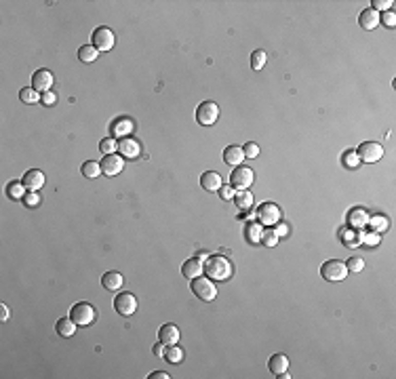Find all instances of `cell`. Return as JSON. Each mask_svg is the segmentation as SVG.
<instances>
[{"label": "cell", "instance_id": "3", "mask_svg": "<svg viewBox=\"0 0 396 379\" xmlns=\"http://www.w3.org/2000/svg\"><path fill=\"white\" fill-rule=\"evenodd\" d=\"M95 316H97L95 308H93L91 303H84V301L76 303V305L70 310V318L74 320L76 327H89V324L95 320Z\"/></svg>", "mask_w": 396, "mask_h": 379}, {"label": "cell", "instance_id": "24", "mask_svg": "<svg viewBox=\"0 0 396 379\" xmlns=\"http://www.w3.org/2000/svg\"><path fill=\"white\" fill-rule=\"evenodd\" d=\"M234 205L240 209V211H249L253 207V194L249 190H238L234 194Z\"/></svg>", "mask_w": 396, "mask_h": 379}, {"label": "cell", "instance_id": "19", "mask_svg": "<svg viewBox=\"0 0 396 379\" xmlns=\"http://www.w3.org/2000/svg\"><path fill=\"white\" fill-rule=\"evenodd\" d=\"M182 274L186 276V278H198V276H203L205 274V263L201 261V259H188V261H184V265H182Z\"/></svg>", "mask_w": 396, "mask_h": 379}, {"label": "cell", "instance_id": "12", "mask_svg": "<svg viewBox=\"0 0 396 379\" xmlns=\"http://www.w3.org/2000/svg\"><path fill=\"white\" fill-rule=\"evenodd\" d=\"M51 86H53V74H51V70L42 68V70H36V72H34V76H32V88H36L38 93H47V91H51Z\"/></svg>", "mask_w": 396, "mask_h": 379}, {"label": "cell", "instance_id": "20", "mask_svg": "<svg viewBox=\"0 0 396 379\" xmlns=\"http://www.w3.org/2000/svg\"><path fill=\"white\" fill-rule=\"evenodd\" d=\"M101 284H103L105 291H120L122 284H124V278H122V274H120V272L112 270V272H105V274H103Z\"/></svg>", "mask_w": 396, "mask_h": 379}, {"label": "cell", "instance_id": "37", "mask_svg": "<svg viewBox=\"0 0 396 379\" xmlns=\"http://www.w3.org/2000/svg\"><path fill=\"white\" fill-rule=\"evenodd\" d=\"M261 244H266V247H276L278 244V236L274 230H268L263 228V234H261Z\"/></svg>", "mask_w": 396, "mask_h": 379}, {"label": "cell", "instance_id": "43", "mask_svg": "<svg viewBox=\"0 0 396 379\" xmlns=\"http://www.w3.org/2000/svg\"><path fill=\"white\" fill-rule=\"evenodd\" d=\"M40 101L45 103V105H55V101H57V95H55L53 91H47V93H42V95H40Z\"/></svg>", "mask_w": 396, "mask_h": 379}, {"label": "cell", "instance_id": "44", "mask_svg": "<svg viewBox=\"0 0 396 379\" xmlns=\"http://www.w3.org/2000/svg\"><path fill=\"white\" fill-rule=\"evenodd\" d=\"M274 232H276L278 238H282V236L289 234V226H287V224H276V230H274Z\"/></svg>", "mask_w": 396, "mask_h": 379}, {"label": "cell", "instance_id": "47", "mask_svg": "<svg viewBox=\"0 0 396 379\" xmlns=\"http://www.w3.org/2000/svg\"><path fill=\"white\" fill-rule=\"evenodd\" d=\"M150 377H152V379H169L171 375H169V373H165V371H154Z\"/></svg>", "mask_w": 396, "mask_h": 379}, {"label": "cell", "instance_id": "31", "mask_svg": "<svg viewBox=\"0 0 396 379\" xmlns=\"http://www.w3.org/2000/svg\"><path fill=\"white\" fill-rule=\"evenodd\" d=\"M388 226H390L388 217H382V215H377V217L369 219V228H371L373 232H375V234H380V232H386V230H388Z\"/></svg>", "mask_w": 396, "mask_h": 379}, {"label": "cell", "instance_id": "48", "mask_svg": "<svg viewBox=\"0 0 396 379\" xmlns=\"http://www.w3.org/2000/svg\"><path fill=\"white\" fill-rule=\"evenodd\" d=\"M365 242H369V244H377V234H371V236H365Z\"/></svg>", "mask_w": 396, "mask_h": 379}, {"label": "cell", "instance_id": "28", "mask_svg": "<svg viewBox=\"0 0 396 379\" xmlns=\"http://www.w3.org/2000/svg\"><path fill=\"white\" fill-rule=\"evenodd\" d=\"M97 57H99V51L93 47V44H84V47L78 49V59L84 61V63H91V61H95Z\"/></svg>", "mask_w": 396, "mask_h": 379}, {"label": "cell", "instance_id": "42", "mask_svg": "<svg viewBox=\"0 0 396 379\" xmlns=\"http://www.w3.org/2000/svg\"><path fill=\"white\" fill-rule=\"evenodd\" d=\"M24 200H26L28 207H38V205H40V196H38L36 192H28V194L24 196Z\"/></svg>", "mask_w": 396, "mask_h": 379}, {"label": "cell", "instance_id": "16", "mask_svg": "<svg viewBox=\"0 0 396 379\" xmlns=\"http://www.w3.org/2000/svg\"><path fill=\"white\" fill-rule=\"evenodd\" d=\"M369 219H371L369 213H367L365 209L356 207V209H352V211L348 213V226L354 228V230H363V228L369 226Z\"/></svg>", "mask_w": 396, "mask_h": 379}, {"label": "cell", "instance_id": "27", "mask_svg": "<svg viewBox=\"0 0 396 379\" xmlns=\"http://www.w3.org/2000/svg\"><path fill=\"white\" fill-rule=\"evenodd\" d=\"M80 173L84 177H89V179H95V177H99L103 171H101V163H95V160H86L82 167H80Z\"/></svg>", "mask_w": 396, "mask_h": 379}, {"label": "cell", "instance_id": "49", "mask_svg": "<svg viewBox=\"0 0 396 379\" xmlns=\"http://www.w3.org/2000/svg\"><path fill=\"white\" fill-rule=\"evenodd\" d=\"M196 257H198V259H201V261H207V259H209V255H207L205 251H203V253H198Z\"/></svg>", "mask_w": 396, "mask_h": 379}, {"label": "cell", "instance_id": "18", "mask_svg": "<svg viewBox=\"0 0 396 379\" xmlns=\"http://www.w3.org/2000/svg\"><path fill=\"white\" fill-rule=\"evenodd\" d=\"M243 160H245V152H243L240 146H228L224 150V163L228 167H240Z\"/></svg>", "mask_w": 396, "mask_h": 379}, {"label": "cell", "instance_id": "21", "mask_svg": "<svg viewBox=\"0 0 396 379\" xmlns=\"http://www.w3.org/2000/svg\"><path fill=\"white\" fill-rule=\"evenodd\" d=\"M358 24L363 30H375L380 26V13L373 11V9H365L358 17Z\"/></svg>", "mask_w": 396, "mask_h": 379}, {"label": "cell", "instance_id": "5", "mask_svg": "<svg viewBox=\"0 0 396 379\" xmlns=\"http://www.w3.org/2000/svg\"><path fill=\"white\" fill-rule=\"evenodd\" d=\"M320 274H322V278L329 280V282H339V280H344L350 272H348V267H346L344 261L331 259V261H325V263H322Z\"/></svg>", "mask_w": 396, "mask_h": 379}, {"label": "cell", "instance_id": "30", "mask_svg": "<svg viewBox=\"0 0 396 379\" xmlns=\"http://www.w3.org/2000/svg\"><path fill=\"white\" fill-rule=\"evenodd\" d=\"M26 190H28V188L24 186V182H11L9 188H7V194H9V198L19 200V198L26 196Z\"/></svg>", "mask_w": 396, "mask_h": 379}, {"label": "cell", "instance_id": "33", "mask_svg": "<svg viewBox=\"0 0 396 379\" xmlns=\"http://www.w3.org/2000/svg\"><path fill=\"white\" fill-rule=\"evenodd\" d=\"M19 99L24 103H36V101H40V95H38L36 88L26 86V88H21V91H19Z\"/></svg>", "mask_w": 396, "mask_h": 379}, {"label": "cell", "instance_id": "45", "mask_svg": "<svg viewBox=\"0 0 396 379\" xmlns=\"http://www.w3.org/2000/svg\"><path fill=\"white\" fill-rule=\"evenodd\" d=\"M152 352H154V356H158V358H165V352H167V350H165V344H163V341L156 344V346L152 348Z\"/></svg>", "mask_w": 396, "mask_h": 379}, {"label": "cell", "instance_id": "41", "mask_svg": "<svg viewBox=\"0 0 396 379\" xmlns=\"http://www.w3.org/2000/svg\"><path fill=\"white\" fill-rule=\"evenodd\" d=\"M234 194H236V190L232 186H222V188H219V196H222V200H232Z\"/></svg>", "mask_w": 396, "mask_h": 379}, {"label": "cell", "instance_id": "15", "mask_svg": "<svg viewBox=\"0 0 396 379\" xmlns=\"http://www.w3.org/2000/svg\"><path fill=\"white\" fill-rule=\"evenodd\" d=\"M179 337H182V333H179V329H177V324H163L160 327V331H158V341H163L165 346H175L179 341Z\"/></svg>", "mask_w": 396, "mask_h": 379}, {"label": "cell", "instance_id": "14", "mask_svg": "<svg viewBox=\"0 0 396 379\" xmlns=\"http://www.w3.org/2000/svg\"><path fill=\"white\" fill-rule=\"evenodd\" d=\"M118 152H120V156H124V158H137V156L141 154V146H139V141L137 139H133V137H120L118 139Z\"/></svg>", "mask_w": 396, "mask_h": 379}, {"label": "cell", "instance_id": "36", "mask_svg": "<svg viewBox=\"0 0 396 379\" xmlns=\"http://www.w3.org/2000/svg\"><path fill=\"white\" fill-rule=\"evenodd\" d=\"M99 150H101V154H116V150H118V141L114 139V137H105V139H101V143H99Z\"/></svg>", "mask_w": 396, "mask_h": 379}, {"label": "cell", "instance_id": "10", "mask_svg": "<svg viewBox=\"0 0 396 379\" xmlns=\"http://www.w3.org/2000/svg\"><path fill=\"white\" fill-rule=\"evenodd\" d=\"M114 310L120 316H131L137 312V297L131 293H118L114 297Z\"/></svg>", "mask_w": 396, "mask_h": 379}, {"label": "cell", "instance_id": "6", "mask_svg": "<svg viewBox=\"0 0 396 379\" xmlns=\"http://www.w3.org/2000/svg\"><path fill=\"white\" fill-rule=\"evenodd\" d=\"M91 40H93V47H95L99 53H105V51H112V49H114L116 36H114V32L110 30V28L101 26V28H97V30L93 32Z\"/></svg>", "mask_w": 396, "mask_h": 379}, {"label": "cell", "instance_id": "7", "mask_svg": "<svg viewBox=\"0 0 396 379\" xmlns=\"http://www.w3.org/2000/svg\"><path fill=\"white\" fill-rule=\"evenodd\" d=\"M356 154H358L361 163H369V165H373V163L382 160V156H384V146H382V143H377V141H365V143H361V146H358Z\"/></svg>", "mask_w": 396, "mask_h": 379}, {"label": "cell", "instance_id": "1", "mask_svg": "<svg viewBox=\"0 0 396 379\" xmlns=\"http://www.w3.org/2000/svg\"><path fill=\"white\" fill-rule=\"evenodd\" d=\"M232 272V263L224 255H209V259L205 261V274L211 280H228Z\"/></svg>", "mask_w": 396, "mask_h": 379}, {"label": "cell", "instance_id": "46", "mask_svg": "<svg viewBox=\"0 0 396 379\" xmlns=\"http://www.w3.org/2000/svg\"><path fill=\"white\" fill-rule=\"evenodd\" d=\"M9 320V308L7 303H0V322H7Z\"/></svg>", "mask_w": 396, "mask_h": 379}, {"label": "cell", "instance_id": "22", "mask_svg": "<svg viewBox=\"0 0 396 379\" xmlns=\"http://www.w3.org/2000/svg\"><path fill=\"white\" fill-rule=\"evenodd\" d=\"M268 369H270V373H274L278 377V375H282L284 371L289 369V358L284 354H274L272 358L268 360Z\"/></svg>", "mask_w": 396, "mask_h": 379}, {"label": "cell", "instance_id": "39", "mask_svg": "<svg viewBox=\"0 0 396 379\" xmlns=\"http://www.w3.org/2000/svg\"><path fill=\"white\" fill-rule=\"evenodd\" d=\"M371 5H373V7H371L373 11H377V13L382 11V13H386V11H390V9H392V5H394V3H392V0H373Z\"/></svg>", "mask_w": 396, "mask_h": 379}, {"label": "cell", "instance_id": "23", "mask_svg": "<svg viewBox=\"0 0 396 379\" xmlns=\"http://www.w3.org/2000/svg\"><path fill=\"white\" fill-rule=\"evenodd\" d=\"M131 131H133V120H131V118H118L112 124V135L118 137V139L120 137H129Z\"/></svg>", "mask_w": 396, "mask_h": 379}, {"label": "cell", "instance_id": "11", "mask_svg": "<svg viewBox=\"0 0 396 379\" xmlns=\"http://www.w3.org/2000/svg\"><path fill=\"white\" fill-rule=\"evenodd\" d=\"M122 169H124L122 156H118V154H107V156H103V160H101V171H103V175L114 177V175L122 173Z\"/></svg>", "mask_w": 396, "mask_h": 379}, {"label": "cell", "instance_id": "29", "mask_svg": "<svg viewBox=\"0 0 396 379\" xmlns=\"http://www.w3.org/2000/svg\"><path fill=\"white\" fill-rule=\"evenodd\" d=\"M165 358L171 363V365H179L184 360V350L175 344V346H167V352H165Z\"/></svg>", "mask_w": 396, "mask_h": 379}, {"label": "cell", "instance_id": "13", "mask_svg": "<svg viewBox=\"0 0 396 379\" xmlns=\"http://www.w3.org/2000/svg\"><path fill=\"white\" fill-rule=\"evenodd\" d=\"M21 182H24V186L28 188V192H38L42 186L47 184V177L38 169H30L28 173H24V179Z\"/></svg>", "mask_w": 396, "mask_h": 379}, {"label": "cell", "instance_id": "17", "mask_svg": "<svg viewBox=\"0 0 396 379\" xmlns=\"http://www.w3.org/2000/svg\"><path fill=\"white\" fill-rule=\"evenodd\" d=\"M201 186L207 192H219V188H222L224 184H222V177H219L217 171H205L201 175Z\"/></svg>", "mask_w": 396, "mask_h": 379}, {"label": "cell", "instance_id": "38", "mask_svg": "<svg viewBox=\"0 0 396 379\" xmlns=\"http://www.w3.org/2000/svg\"><path fill=\"white\" fill-rule=\"evenodd\" d=\"M243 152H245V158H257V156H259V146L255 141H247Z\"/></svg>", "mask_w": 396, "mask_h": 379}, {"label": "cell", "instance_id": "9", "mask_svg": "<svg viewBox=\"0 0 396 379\" xmlns=\"http://www.w3.org/2000/svg\"><path fill=\"white\" fill-rule=\"evenodd\" d=\"M219 118V105L215 101H203L196 110V120L203 127H211L215 124V120Z\"/></svg>", "mask_w": 396, "mask_h": 379}, {"label": "cell", "instance_id": "34", "mask_svg": "<svg viewBox=\"0 0 396 379\" xmlns=\"http://www.w3.org/2000/svg\"><path fill=\"white\" fill-rule=\"evenodd\" d=\"M266 61H268V55H266V51H255L253 55H251V68L257 72V70H261L263 65H266Z\"/></svg>", "mask_w": 396, "mask_h": 379}, {"label": "cell", "instance_id": "32", "mask_svg": "<svg viewBox=\"0 0 396 379\" xmlns=\"http://www.w3.org/2000/svg\"><path fill=\"white\" fill-rule=\"evenodd\" d=\"M341 165H344L346 169H356V167L361 165L358 154H356V152H352V150L344 152V156H341Z\"/></svg>", "mask_w": 396, "mask_h": 379}, {"label": "cell", "instance_id": "8", "mask_svg": "<svg viewBox=\"0 0 396 379\" xmlns=\"http://www.w3.org/2000/svg\"><path fill=\"white\" fill-rule=\"evenodd\" d=\"M255 215H257L259 224H261L263 228H266V226H274V224H278L280 217H282L280 207H278V205H274V203H263V205H259V209L255 211Z\"/></svg>", "mask_w": 396, "mask_h": 379}, {"label": "cell", "instance_id": "25", "mask_svg": "<svg viewBox=\"0 0 396 379\" xmlns=\"http://www.w3.org/2000/svg\"><path fill=\"white\" fill-rule=\"evenodd\" d=\"M55 329H57V335H59V337H72L74 333H76V324H74L72 318H59L57 324H55Z\"/></svg>", "mask_w": 396, "mask_h": 379}, {"label": "cell", "instance_id": "40", "mask_svg": "<svg viewBox=\"0 0 396 379\" xmlns=\"http://www.w3.org/2000/svg\"><path fill=\"white\" fill-rule=\"evenodd\" d=\"M380 24H384L386 28H394V26H396V17H394V13H392V11H386V13L380 17Z\"/></svg>", "mask_w": 396, "mask_h": 379}, {"label": "cell", "instance_id": "4", "mask_svg": "<svg viewBox=\"0 0 396 379\" xmlns=\"http://www.w3.org/2000/svg\"><path fill=\"white\" fill-rule=\"evenodd\" d=\"M255 182V173L249 167H234V171L230 173V186L234 190H249Z\"/></svg>", "mask_w": 396, "mask_h": 379}, {"label": "cell", "instance_id": "2", "mask_svg": "<svg viewBox=\"0 0 396 379\" xmlns=\"http://www.w3.org/2000/svg\"><path fill=\"white\" fill-rule=\"evenodd\" d=\"M192 293L203 301H213L217 297V286L209 276H198L192 278Z\"/></svg>", "mask_w": 396, "mask_h": 379}, {"label": "cell", "instance_id": "35", "mask_svg": "<svg viewBox=\"0 0 396 379\" xmlns=\"http://www.w3.org/2000/svg\"><path fill=\"white\" fill-rule=\"evenodd\" d=\"M346 267H348L350 274H358V272L365 270V259H363V257H350L348 263H346Z\"/></svg>", "mask_w": 396, "mask_h": 379}, {"label": "cell", "instance_id": "26", "mask_svg": "<svg viewBox=\"0 0 396 379\" xmlns=\"http://www.w3.org/2000/svg\"><path fill=\"white\" fill-rule=\"evenodd\" d=\"M261 234H263V226L259 224H255V221H249V224L245 226V238H247V242H261Z\"/></svg>", "mask_w": 396, "mask_h": 379}]
</instances>
